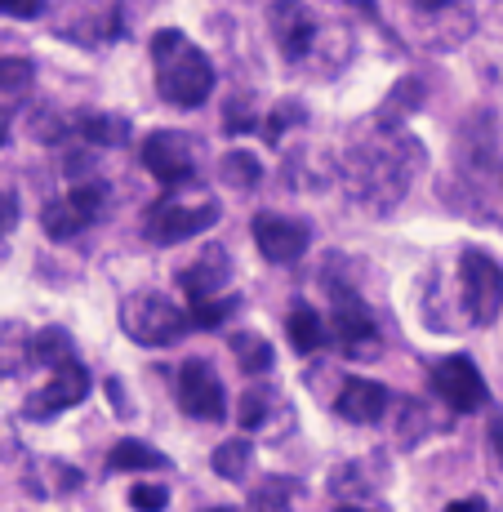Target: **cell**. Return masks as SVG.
Segmentation results:
<instances>
[{
    "label": "cell",
    "instance_id": "1",
    "mask_svg": "<svg viewBox=\"0 0 503 512\" xmlns=\"http://www.w3.org/2000/svg\"><path fill=\"white\" fill-rule=\"evenodd\" d=\"M419 161H423L419 143H410L401 130H383L379 143H361L348 156V170H343L348 196L352 201H366L370 210H392L410 192Z\"/></svg>",
    "mask_w": 503,
    "mask_h": 512
},
{
    "label": "cell",
    "instance_id": "2",
    "mask_svg": "<svg viewBox=\"0 0 503 512\" xmlns=\"http://www.w3.org/2000/svg\"><path fill=\"white\" fill-rule=\"evenodd\" d=\"M152 58H156V85H161L165 103L201 107L214 94V63L196 45H187L183 32H156Z\"/></svg>",
    "mask_w": 503,
    "mask_h": 512
},
{
    "label": "cell",
    "instance_id": "3",
    "mask_svg": "<svg viewBox=\"0 0 503 512\" xmlns=\"http://www.w3.org/2000/svg\"><path fill=\"white\" fill-rule=\"evenodd\" d=\"M214 223H219V205H214L210 196H196L192 201V196H179L174 187L143 214V232H147V241L152 245L192 241V236L210 232Z\"/></svg>",
    "mask_w": 503,
    "mask_h": 512
},
{
    "label": "cell",
    "instance_id": "4",
    "mask_svg": "<svg viewBox=\"0 0 503 512\" xmlns=\"http://www.w3.org/2000/svg\"><path fill=\"white\" fill-rule=\"evenodd\" d=\"M325 290H330L334 299V312H330V334L334 343H339L343 357L361 361V357H379V326H374V312L366 308V299H361L357 290H352L348 281L339 277H325Z\"/></svg>",
    "mask_w": 503,
    "mask_h": 512
},
{
    "label": "cell",
    "instance_id": "5",
    "mask_svg": "<svg viewBox=\"0 0 503 512\" xmlns=\"http://www.w3.org/2000/svg\"><path fill=\"white\" fill-rule=\"evenodd\" d=\"M121 326L134 343H143V348H165V343L183 339L187 312L174 299H165L161 290H138L121 303Z\"/></svg>",
    "mask_w": 503,
    "mask_h": 512
},
{
    "label": "cell",
    "instance_id": "6",
    "mask_svg": "<svg viewBox=\"0 0 503 512\" xmlns=\"http://www.w3.org/2000/svg\"><path fill=\"white\" fill-rule=\"evenodd\" d=\"M463 281V312L472 326H495L503 312V263L490 259L486 250H463L459 259Z\"/></svg>",
    "mask_w": 503,
    "mask_h": 512
},
{
    "label": "cell",
    "instance_id": "7",
    "mask_svg": "<svg viewBox=\"0 0 503 512\" xmlns=\"http://www.w3.org/2000/svg\"><path fill=\"white\" fill-rule=\"evenodd\" d=\"M85 397H90V370L72 357V361H63V366H54V379L41 383V392H32V397L23 401V419L45 423V419L63 415V410L81 406Z\"/></svg>",
    "mask_w": 503,
    "mask_h": 512
},
{
    "label": "cell",
    "instance_id": "8",
    "mask_svg": "<svg viewBox=\"0 0 503 512\" xmlns=\"http://www.w3.org/2000/svg\"><path fill=\"white\" fill-rule=\"evenodd\" d=\"M143 165L161 187H187L196 179V147L179 130H156L143 143Z\"/></svg>",
    "mask_w": 503,
    "mask_h": 512
},
{
    "label": "cell",
    "instance_id": "9",
    "mask_svg": "<svg viewBox=\"0 0 503 512\" xmlns=\"http://www.w3.org/2000/svg\"><path fill=\"white\" fill-rule=\"evenodd\" d=\"M174 401H179L183 415L192 419H223V410H228V397H223V383L219 374H214L210 361H183L179 379H174Z\"/></svg>",
    "mask_w": 503,
    "mask_h": 512
},
{
    "label": "cell",
    "instance_id": "10",
    "mask_svg": "<svg viewBox=\"0 0 503 512\" xmlns=\"http://www.w3.org/2000/svg\"><path fill=\"white\" fill-rule=\"evenodd\" d=\"M432 392H437V397L446 401L455 415H472V410H481L490 401L486 379H481V370L472 366L468 357L437 361V366H432Z\"/></svg>",
    "mask_w": 503,
    "mask_h": 512
},
{
    "label": "cell",
    "instance_id": "11",
    "mask_svg": "<svg viewBox=\"0 0 503 512\" xmlns=\"http://www.w3.org/2000/svg\"><path fill=\"white\" fill-rule=\"evenodd\" d=\"M254 245L268 263H299L312 245V228L303 219H285V214H254L250 223Z\"/></svg>",
    "mask_w": 503,
    "mask_h": 512
},
{
    "label": "cell",
    "instance_id": "12",
    "mask_svg": "<svg viewBox=\"0 0 503 512\" xmlns=\"http://www.w3.org/2000/svg\"><path fill=\"white\" fill-rule=\"evenodd\" d=\"M268 27H272V41L281 45L285 58H308L312 41H317V18L303 0H272V14H268Z\"/></svg>",
    "mask_w": 503,
    "mask_h": 512
},
{
    "label": "cell",
    "instance_id": "13",
    "mask_svg": "<svg viewBox=\"0 0 503 512\" xmlns=\"http://www.w3.org/2000/svg\"><path fill=\"white\" fill-rule=\"evenodd\" d=\"M228 281H232V259H228V250H219V245H210L192 268L179 272V285H183L187 303L219 299V294H228Z\"/></svg>",
    "mask_w": 503,
    "mask_h": 512
},
{
    "label": "cell",
    "instance_id": "14",
    "mask_svg": "<svg viewBox=\"0 0 503 512\" xmlns=\"http://www.w3.org/2000/svg\"><path fill=\"white\" fill-rule=\"evenodd\" d=\"M392 397L383 383L374 379H348L339 392V401H334V410H339V419L348 423H361V428H370V423H379L383 415H388Z\"/></svg>",
    "mask_w": 503,
    "mask_h": 512
},
{
    "label": "cell",
    "instance_id": "15",
    "mask_svg": "<svg viewBox=\"0 0 503 512\" xmlns=\"http://www.w3.org/2000/svg\"><path fill=\"white\" fill-rule=\"evenodd\" d=\"M285 330H290V348L294 352H317L321 343H325V321H321V312L312 308L308 299H294L290 303V312H285Z\"/></svg>",
    "mask_w": 503,
    "mask_h": 512
},
{
    "label": "cell",
    "instance_id": "16",
    "mask_svg": "<svg viewBox=\"0 0 503 512\" xmlns=\"http://www.w3.org/2000/svg\"><path fill=\"white\" fill-rule=\"evenodd\" d=\"M107 468H112V472H165V468H170V459H165L156 446H147V441L125 437V441H116V446H112Z\"/></svg>",
    "mask_w": 503,
    "mask_h": 512
},
{
    "label": "cell",
    "instance_id": "17",
    "mask_svg": "<svg viewBox=\"0 0 503 512\" xmlns=\"http://www.w3.org/2000/svg\"><path fill=\"white\" fill-rule=\"evenodd\" d=\"M423 107V81L419 76H406V81H397L392 85V94H388V103L379 107V116H374V121H379V130H392V125H406V116L410 112H419Z\"/></svg>",
    "mask_w": 503,
    "mask_h": 512
},
{
    "label": "cell",
    "instance_id": "18",
    "mask_svg": "<svg viewBox=\"0 0 503 512\" xmlns=\"http://www.w3.org/2000/svg\"><path fill=\"white\" fill-rule=\"evenodd\" d=\"M228 348H232V357H236V366H241L245 374H268L272 370V361H276V352H272V343L263 339V334H254V330H241V334H232L228 339Z\"/></svg>",
    "mask_w": 503,
    "mask_h": 512
},
{
    "label": "cell",
    "instance_id": "19",
    "mask_svg": "<svg viewBox=\"0 0 503 512\" xmlns=\"http://www.w3.org/2000/svg\"><path fill=\"white\" fill-rule=\"evenodd\" d=\"M76 134H85L98 147H125L130 143V121L125 116H107V112H85L76 121Z\"/></svg>",
    "mask_w": 503,
    "mask_h": 512
},
{
    "label": "cell",
    "instance_id": "20",
    "mask_svg": "<svg viewBox=\"0 0 503 512\" xmlns=\"http://www.w3.org/2000/svg\"><path fill=\"white\" fill-rule=\"evenodd\" d=\"M250 464H254V446L245 437L223 441V446L210 455V468L219 472L223 481H245V477H250Z\"/></svg>",
    "mask_w": 503,
    "mask_h": 512
},
{
    "label": "cell",
    "instance_id": "21",
    "mask_svg": "<svg viewBox=\"0 0 503 512\" xmlns=\"http://www.w3.org/2000/svg\"><path fill=\"white\" fill-rule=\"evenodd\" d=\"M76 348H72V334H67L63 326H49L41 334H32V361L36 366H63V361H72Z\"/></svg>",
    "mask_w": 503,
    "mask_h": 512
},
{
    "label": "cell",
    "instance_id": "22",
    "mask_svg": "<svg viewBox=\"0 0 503 512\" xmlns=\"http://www.w3.org/2000/svg\"><path fill=\"white\" fill-rule=\"evenodd\" d=\"M294 490H299V481H290V477H263L250 490V512H290Z\"/></svg>",
    "mask_w": 503,
    "mask_h": 512
},
{
    "label": "cell",
    "instance_id": "23",
    "mask_svg": "<svg viewBox=\"0 0 503 512\" xmlns=\"http://www.w3.org/2000/svg\"><path fill=\"white\" fill-rule=\"evenodd\" d=\"M423 432H432V419H428V406L423 401H397V446L401 450H414L423 441Z\"/></svg>",
    "mask_w": 503,
    "mask_h": 512
},
{
    "label": "cell",
    "instance_id": "24",
    "mask_svg": "<svg viewBox=\"0 0 503 512\" xmlns=\"http://www.w3.org/2000/svg\"><path fill=\"white\" fill-rule=\"evenodd\" d=\"M219 179L236 187V192H250V187H259V179H263V165L254 152H228L219 161Z\"/></svg>",
    "mask_w": 503,
    "mask_h": 512
},
{
    "label": "cell",
    "instance_id": "25",
    "mask_svg": "<svg viewBox=\"0 0 503 512\" xmlns=\"http://www.w3.org/2000/svg\"><path fill=\"white\" fill-rule=\"evenodd\" d=\"M41 228H45L49 236H54V241H72V236H76V232H85V228H90V223H85L81 214L72 210V201H67V196H63V201H49V205H45V214H41Z\"/></svg>",
    "mask_w": 503,
    "mask_h": 512
},
{
    "label": "cell",
    "instance_id": "26",
    "mask_svg": "<svg viewBox=\"0 0 503 512\" xmlns=\"http://www.w3.org/2000/svg\"><path fill=\"white\" fill-rule=\"evenodd\" d=\"M272 406H276V392L268 388V383H254V388L241 397L236 423H241V428H250V432H259L263 423H268V410H272Z\"/></svg>",
    "mask_w": 503,
    "mask_h": 512
},
{
    "label": "cell",
    "instance_id": "27",
    "mask_svg": "<svg viewBox=\"0 0 503 512\" xmlns=\"http://www.w3.org/2000/svg\"><path fill=\"white\" fill-rule=\"evenodd\" d=\"M241 308V299H236V294H219V299H201V303H192V326H201V330H214V326H223V321L232 317V312Z\"/></svg>",
    "mask_w": 503,
    "mask_h": 512
},
{
    "label": "cell",
    "instance_id": "28",
    "mask_svg": "<svg viewBox=\"0 0 503 512\" xmlns=\"http://www.w3.org/2000/svg\"><path fill=\"white\" fill-rule=\"evenodd\" d=\"M32 81H36V63H32V58H18V54L0 58V90H5V94L32 90Z\"/></svg>",
    "mask_w": 503,
    "mask_h": 512
},
{
    "label": "cell",
    "instance_id": "29",
    "mask_svg": "<svg viewBox=\"0 0 503 512\" xmlns=\"http://www.w3.org/2000/svg\"><path fill=\"white\" fill-rule=\"evenodd\" d=\"M130 508L134 512H165L170 508V490L165 486H134L130 490Z\"/></svg>",
    "mask_w": 503,
    "mask_h": 512
},
{
    "label": "cell",
    "instance_id": "30",
    "mask_svg": "<svg viewBox=\"0 0 503 512\" xmlns=\"http://www.w3.org/2000/svg\"><path fill=\"white\" fill-rule=\"evenodd\" d=\"M45 0H0V14L5 18H41Z\"/></svg>",
    "mask_w": 503,
    "mask_h": 512
},
{
    "label": "cell",
    "instance_id": "31",
    "mask_svg": "<svg viewBox=\"0 0 503 512\" xmlns=\"http://www.w3.org/2000/svg\"><path fill=\"white\" fill-rule=\"evenodd\" d=\"M18 214H23V210H18V196L14 192H0V236H9L18 228Z\"/></svg>",
    "mask_w": 503,
    "mask_h": 512
},
{
    "label": "cell",
    "instance_id": "32",
    "mask_svg": "<svg viewBox=\"0 0 503 512\" xmlns=\"http://www.w3.org/2000/svg\"><path fill=\"white\" fill-rule=\"evenodd\" d=\"M285 121H303V112H299V107H290V103H285L281 112H276L272 121H268V139H272V143H281V130H285Z\"/></svg>",
    "mask_w": 503,
    "mask_h": 512
},
{
    "label": "cell",
    "instance_id": "33",
    "mask_svg": "<svg viewBox=\"0 0 503 512\" xmlns=\"http://www.w3.org/2000/svg\"><path fill=\"white\" fill-rule=\"evenodd\" d=\"M107 401L116 406V415H130V397H125L121 379H107Z\"/></svg>",
    "mask_w": 503,
    "mask_h": 512
},
{
    "label": "cell",
    "instance_id": "34",
    "mask_svg": "<svg viewBox=\"0 0 503 512\" xmlns=\"http://www.w3.org/2000/svg\"><path fill=\"white\" fill-rule=\"evenodd\" d=\"M455 5L459 0H414V9H419V14H432V18L446 14V9H455Z\"/></svg>",
    "mask_w": 503,
    "mask_h": 512
},
{
    "label": "cell",
    "instance_id": "35",
    "mask_svg": "<svg viewBox=\"0 0 503 512\" xmlns=\"http://www.w3.org/2000/svg\"><path fill=\"white\" fill-rule=\"evenodd\" d=\"M490 450H495V459H499V468H503V415L490 419Z\"/></svg>",
    "mask_w": 503,
    "mask_h": 512
},
{
    "label": "cell",
    "instance_id": "36",
    "mask_svg": "<svg viewBox=\"0 0 503 512\" xmlns=\"http://www.w3.org/2000/svg\"><path fill=\"white\" fill-rule=\"evenodd\" d=\"M446 512H490L486 499H459V504H450Z\"/></svg>",
    "mask_w": 503,
    "mask_h": 512
},
{
    "label": "cell",
    "instance_id": "37",
    "mask_svg": "<svg viewBox=\"0 0 503 512\" xmlns=\"http://www.w3.org/2000/svg\"><path fill=\"white\" fill-rule=\"evenodd\" d=\"M339 512H366V508H361V504H343Z\"/></svg>",
    "mask_w": 503,
    "mask_h": 512
},
{
    "label": "cell",
    "instance_id": "38",
    "mask_svg": "<svg viewBox=\"0 0 503 512\" xmlns=\"http://www.w3.org/2000/svg\"><path fill=\"white\" fill-rule=\"evenodd\" d=\"M205 512H241V508H205Z\"/></svg>",
    "mask_w": 503,
    "mask_h": 512
},
{
    "label": "cell",
    "instance_id": "39",
    "mask_svg": "<svg viewBox=\"0 0 503 512\" xmlns=\"http://www.w3.org/2000/svg\"><path fill=\"white\" fill-rule=\"evenodd\" d=\"M0 143H5V125H0Z\"/></svg>",
    "mask_w": 503,
    "mask_h": 512
}]
</instances>
